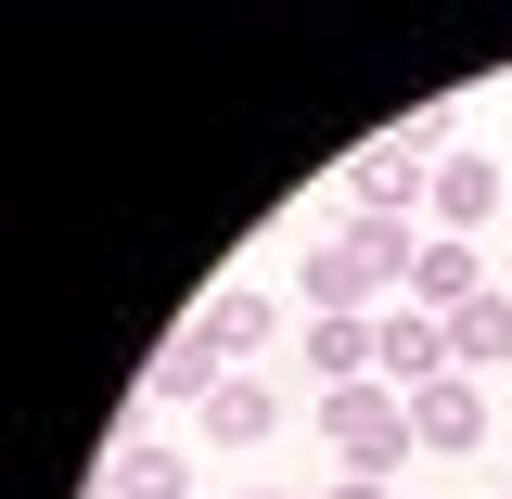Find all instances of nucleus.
Wrapping results in <instances>:
<instances>
[{
    "label": "nucleus",
    "mask_w": 512,
    "mask_h": 499,
    "mask_svg": "<svg viewBox=\"0 0 512 499\" xmlns=\"http://www.w3.org/2000/svg\"><path fill=\"white\" fill-rule=\"evenodd\" d=\"M423 205H436L448 231H487V218H500V167H487V154H436V192H423Z\"/></svg>",
    "instance_id": "423d86ee"
},
{
    "label": "nucleus",
    "mask_w": 512,
    "mask_h": 499,
    "mask_svg": "<svg viewBox=\"0 0 512 499\" xmlns=\"http://www.w3.org/2000/svg\"><path fill=\"white\" fill-rule=\"evenodd\" d=\"M116 499H192V448H116Z\"/></svg>",
    "instance_id": "f8f14e48"
},
{
    "label": "nucleus",
    "mask_w": 512,
    "mask_h": 499,
    "mask_svg": "<svg viewBox=\"0 0 512 499\" xmlns=\"http://www.w3.org/2000/svg\"><path fill=\"white\" fill-rule=\"evenodd\" d=\"M141 384H154V397H192V410H205V397L231 384V346H218L205 320H180V333H167V346L141 359Z\"/></svg>",
    "instance_id": "20e7f679"
},
{
    "label": "nucleus",
    "mask_w": 512,
    "mask_h": 499,
    "mask_svg": "<svg viewBox=\"0 0 512 499\" xmlns=\"http://www.w3.org/2000/svg\"><path fill=\"white\" fill-rule=\"evenodd\" d=\"M205 436H218V448H269V384L231 372L218 397H205Z\"/></svg>",
    "instance_id": "9d476101"
},
{
    "label": "nucleus",
    "mask_w": 512,
    "mask_h": 499,
    "mask_svg": "<svg viewBox=\"0 0 512 499\" xmlns=\"http://www.w3.org/2000/svg\"><path fill=\"white\" fill-rule=\"evenodd\" d=\"M436 372H448V320L436 308H372V384L410 397V384H436Z\"/></svg>",
    "instance_id": "7ed1b4c3"
},
{
    "label": "nucleus",
    "mask_w": 512,
    "mask_h": 499,
    "mask_svg": "<svg viewBox=\"0 0 512 499\" xmlns=\"http://www.w3.org/2000/svg\"><path fill=\"white\" fill-rule=\"evenodd\" d=\"M308 372L320 384H372V320H308Z\"/></svg>",
    "instance_id": "9b49d317"
},
{
    "label": "nucleus",
    "mask_w": 512,
    "mask_h": 499,
    "mask_svg": "<svg viewBox=\"0 0 512 499\" xmlns=\"http://www.w3.org/2000/svg\"><path fill=\"white\" fill-rule=\"evenodd\" d=\"M474 295H487V269H474V244H461V231H448V244H423L410 256V308H474Z\"/></svg>",
    "instance_id": "0eeeda50"
},
{
    "label": "nucleus",
    "mask_w": 512,
    "mask_h": 499,
    "mask_svg": "<svg viewBox=\"0 0 512 499\" xmlns=\"http://www.w3.org/2000/svg\"><path fill=\"white\" fill-rule=\"evenodd\" d=\"M320 499H397V487H384V474H333Z\"/></svg>",
    "instance_id": "ddd939ff"
},
{
    "label": "nucleus",
    "mask_w": 512,
    "mask_h": 499,
    "mask_svg": "<svg viewBox=\"0 0 512 499\" xmlns=\"http://www.w3.org/2000/svg\"><path fill=\"white\" fill-rule=\"evenodd\" d=\"M487 359H512V295L487 282L474 308H448V372H487Z\"/></svg>",
    "instance_id": "1a4fd4ad"
},
{
    "label": "nucleus",
    "mask_w": 512,
    "mask_h": 499,
    "mask_svg": "<svg viewBox=\"0 0 512 499\" xmlns=\"http://www.w3.org/2000/svg\"><path fill=\"white\" fill-rule=\"evenodd\" d=\"M244 499H269V487H244Z\"/></svg>",
    "instance_id": "4468645a"
},
{
    "label": "nucleus",
    "mask_w": 512,
    "mask_h": 499,
    "mask_svg": "<svg viewBox=\"0 0 512 499\" xmlns=\"http://www.w3.org/2000/svg\"><path fill=\"white\" fill-rule=\"evenodd\" d=\"M423 192H436V128H397V141H372V154L346 167V205H359V218H410Z\"/></svg>",
    "instance_id": "f03ea898"
},
{
    "label": "nucleus",
    "mask_w": 512,
    "mask_h": 499,
    "mask_svg": "<svg viewBox=\"0 0 512 499\" xmlns=\"http://www.w3.org/2000/svg\"><path fill=\"white\" fill-rule=\"evenodd\" d=\"M205 333H218V346H231V359H256V346H282V308H269V295H256V282H218V295H205Z\"/></svg>",
    "instance_id": "6e6552de"
},
{
    "label": "nucleus",
    "mask_w": 512,
    "mask_h": 499,
    "mask_svg": "<svg viewBox=\"0 0 512 499\" xmlns=\"http://www.w3.org/2000/svg\"><path fill=\"white\" fill-rule=\"evenodd\" d=\"M410 448H487V397H474V372L410 384Z\"/></svg>",
    "instance_id": "39448f33"
},
{
    "label": "nucleus",
    "mask_w": 512,
    "mask_h": 499,
    "mask_svg": "<svg viewBox=\"0 0 512 499\" xmlns=\"http://www.w3.org/2000/svg\"><path fill=\"white\" fill-rule=\"evenodd\" d=\"M320 448H333V474H397L410 461V397L397 384H333L320 397Z\"/></svg>",
    "instance_id": "f257e3e1"
}]
</instances>
